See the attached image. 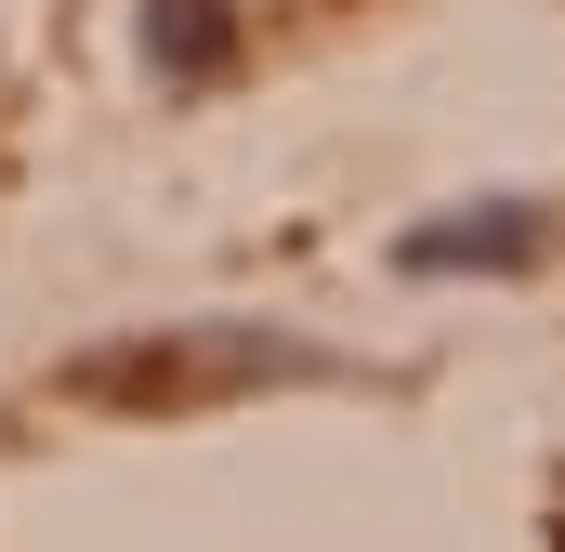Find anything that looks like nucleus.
I'll return each instance as SVG.
<instances>
[{"label": "nucleus", "instance_id": "nucleus-1", "mask_svg": "<svg viewBox=\"0 0 565 552\" xmlns=\"http://www.w3.org/2000/svg\"><path fill=\"white\" fill-rule=\"evenodd\" d=\"M553 237H565L553 211H526V224H422V237H408V264H422V276H460V264H540Z\"/></svg>", "mask_w": 565, "mask_h": 552}, {"label": "nucleus", "instance_id": "nucleus-2", "mask_svg": "<svg viewBox=\"0 0 565 552\" xmlns=\"http://www.w3.org/2000/svg\"><path fill=\"white\" fill-rule=\"evenodd\" d=\"M145 40H158V79H211L224 40H237V13H224V0H158Z\"/></svg>", "mask_w": 565, "mask_h": 552}]
</instances>
